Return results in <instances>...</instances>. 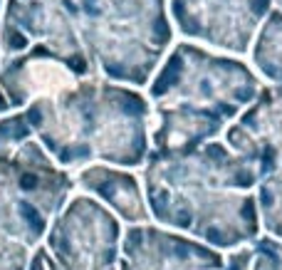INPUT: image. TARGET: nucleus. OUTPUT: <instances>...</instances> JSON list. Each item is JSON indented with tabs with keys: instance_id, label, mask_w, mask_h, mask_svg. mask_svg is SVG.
I'll return each mask as SVG.
<instances>
[{
	"instance_id": "5",
	"label": "nucleus",
	"mask_w": 282,
	"mask_h": 270,
	"mask_svg": "<svg viewBox=\"0 0 282 270\" xmlns=\"http://www.w3.org/2000/svg\"><path fill=\"white\" fill-rule=\"evenodd\" d=\"M275 8V0H168V20L193 42L247 55L257 28Z\"/></svg>"
},
{
	"instance_id": "2",
	"label": "nucleus",
	"mask_w": 282,
	"mask_h": 270,
	"mask_svg": "<svg viewBox=\"0 0 282 270\" xmlns=\"http://www.w3.org/2000/svg\"><path fill=\"white\" fill-rule=\"evenodd\" d=\"M38 144L62 166H144L151 102L141 89L109 79H80L55 99H33L23 112Z\"/></svg>"
},
{
	"instance_id": "9",
	"label": "nucleus",
	"mask_w": 282,
	"mask_h": 270,
	"mask_svg": "<svg viewBox=\"0 0 282 270\" xmlns=\"http://www.w3.org/2000/svg\"><path fill=\"white\" fill-rule=\"evenodd\" d=\"M0 82L8 92L10 107H28L33 99L60 97L80 79L57 60L52 50L35 42L23 57L5 65V70L0 72Z\"/></svg>"
},
{
	"instance_id": "13",
	"label": "nucleus",
	"mask_w": 282,
	"mask_h": 270,
	"mask_svg": "<svg viewBox=\"0 0 282 270\" xmlns=\"http://www.w3.org/2000/svg\"><path fill=\"white\" fill-rule=\"evenodd\" d=\"M275 8H277V10L282 13V0H275Z\"/></svg>"
},
{
	"instance_id": "4",
	"label": "nucleus",
	"mask_w": 282,
	"mask_h": 270,
	"mask_svg": "<svg viewBox=\"0 0 282 270\" xmlns=\"http://www.w3.org/2000/svg\"><path fill=\"white\" fill-rule=\"evenodd\" d=\"M146 87L151 107H201L233 124L255 102L262 82L242 60L208 52L193 42H178L166 52Z\"/></svg>"
},
{
	"instance_id": "1",
	"label": "nucleus",
	"mask_w": 282,
	"mask_h": 270,
	"mask_svg": "<svg viewBox=\"0 0 282 270\" xmlns=\"http://www.w3.org/2000/svg\"><path fill=\"white\" fill-rule=\"evenodd\" d=\"M144 181L149 208L159 223L191 231L223 248L257 233V206L250 193L257 171L223 139L186 156L149 152Z\"/></svg>"
},
{
	"instance_id": "11",
	"label": "nucleus",
	"mask_w": 282,
	"mask_h": 270,
	"mask_svg": "<svg viewBox=\"0 0 282 270\" xmlns=\"http://www.w3.org/2000/svg\"><path fill=\"white\" fill-rule=\"evenodd\" d=\"M250 62L257 77L267 79L272 87H282V13L277 8L257 28L250 45Z\"/></svg>"
},
{
	"instance_id": "10",
	"label": "nucleus",
	"mask_w": 282,
	"mask_h": 270,
	"mask_svg": "<svg viewBox=\"0 0 282 270\" xmlns=\"http://www.w3.org/2000/svg\"><path fill=\"white\" fill-rule=\"evenodd\" d=\"M80 184L87 191L99 196L107 206H112L129 223H141L149 218L139 179L119 166L89 164L80 171Z\"/></svg>"
},
{
	"instance_id": "8",
	"label": "nucleus",
	"mask_w": 282,
	"mask_h": 270,
	"mask_svg": "<svg viewBox=\"0 0 282 270\" xmlns=\"http://www.w3.org/2000/svg\"><path fill=\"white\" fill-rule=\"evenodd\" d=\"M154 126H149L151 154L186 156L210 142H218L228 129V121L215 112L188 104L151 107Z\"/></svg>"
},
{
	"instance_id": "7",
	"label": "nucleus",
	"mask_w": 282,
	"mask_h": 270,
	"mask_svg": "<svg viewBox=\"0 0 282 270\" xmlns=\"http://www.w3.org/2000/svg\"><path fill=\"white\" fill-rule=\"evenodd\" d=\"M223 144L242 156L257 176L282 174V87H262L255 102L223 131Z\"/></svg>"
},
{
	"instance_id": "6",
	"label": "nucleus",
	"mask_w": 282,
	"mask_h": 270,
	"mask_svg": "<svg viewBox=\"0 0 282 270\" xmlns=\"http://www.w3.org/2000/svg\"><path fill=\"white\" fill-rule=\"evenodd\" d=\"M30 40H38L47 50L57 55V60L77 79L99 77L82 40L67 18V13L50 0H10L5 15L3 45L5 52H23L30 47Z\"/></svg>"
},
{
	"instance_id": "3",
	"label": "nucleus",
	"mask_w": 282,
	"mask_h": 270,
	"mask_svg": "<svg viewBox=\"0 0 282 270\" xmlns=\"http://www.w3.org/2000/svg\"><path fill=\"white\" fill-rule=\"evenodd\" d=\"M72 20L87 60L102 79L146 87L166 57L173 25L168 0H50Z\"/></svg>"
},
{
	"instance_id": "12",
	"label": "nucleus",
	"mask_w": 282,
	"mask_h": 270,
	"mask_svg": "<svg viewBox=\"0 0 282 270\" xmlns=\"http://www.w3.org/2000/svg\"><path fill=\"white\" fill-rule=\"evenodd\" d=\"M257 198L255 206L262 213L265 228L282 238V174L280 171H267L257 176Z\"/></svg>"
}]
</instances>
